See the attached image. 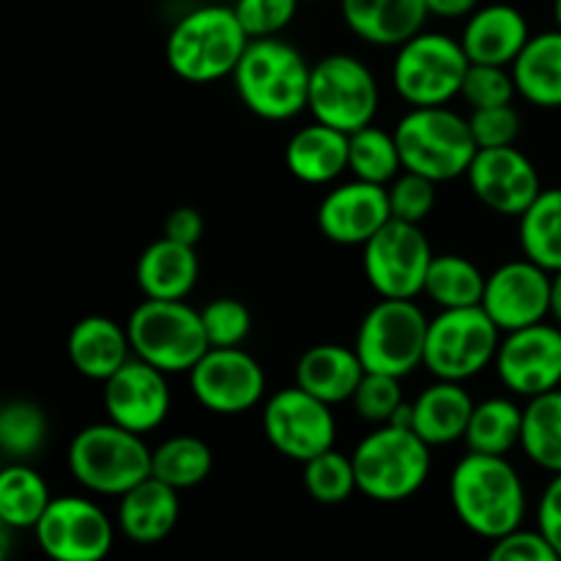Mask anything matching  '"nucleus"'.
Segmentation results:
<instances>
[{
    "label": "nucleus",
    "instance_id": "f257e3e1",
    "mask_svg": "<svg viewBox=\"0 0 561 561\" xmlns=\"http://www.w3.org/2000/svg\"><path fill=\"white\" fill-rule=\"evenodd\" d=\"M449 502L466 529L491 542L526 518L524 480L504 455H463L449 474Z\"/></svg>",
    "mask_w": 561,
    "mask_h": 561
},
{
    "label": "nucleus",
    "instance_id": "f03ea898",
    "mask_svg": "<svg viewBox=\"0 0 561 561\" xmlns=\"http://www.w3.org/2000/svg\"><path fill=\"white\" fill-rule=\"evenodd\" d=\"M312 64L285 38H252L233 71L241 104L263 121H290L310 102Z\"/></svg>",
    "mask_w": 561,
    "mask_h": 561
},
{
    "label": "nucleus",
    "instance_id": "7ed1b4c3",
    "mask_svg": "<svg viewBox=\"0 0 561 561\" xmlns=\"http://www.w3.org/2000/svg\"><path fill=\"white\" fill-rule=\"evenodd\" d=\"M250 42L233 5H201L173 25L164 60L175 77L206 85L233 77Z\"/></svg>",
    "mask_w": 561,
    "mask_h": 561
},
{
    "label": "nucleus",
    "instance_id": "20e7f679",
    "mask_svg": "<svg viewBox=\"0 0 561 561\" xmlns=\"http://www.w3.org/2000/svg\"><path fill=\"white\" fill-rule=\"evenodd\" d=\"M403 170L420 173L436 184L469 173L477 157L469 118L444 107H411L394 126Z\"/></svg>",
    "mask_w": 561,
    "mask_h": 561
},
{
    "label": "nucleus",
    "instance_id": "39448f33",
    "mask_svg": "<svg viewBox=\"0 0 561 561\" xmlns=\"http://www.w3.org/2000/svg\"><path fill=\"white\" fill-rule=\"evenodd\" d=\"M362 496L381 504L405 502L431 477V444L411 427L378 425L351 453Z\"/></svg>",
    "mask_w": 561,
    "mask_h": 561
},
{
    "label": "nucleus",
    "instance_id": "423d86ee",
    "mask_svg": "<svg viewBox=\"0 0 561 561\" xmlns=\"http://www.w3.org/2000/svg\"><path fill=\"white\" fill-rule=\"evenodd\" d=\"M153 449L115 422L88 425L71 438L69 471L85 491L121 499L151 477Z\"/></svg>",
    "mask_w": 561,
    "mask_h": 561
},
{
    "label": "nucleus",
    "instance_id": "0eeeda50",
    "mask_svg": "<svg viewBox=\"0 0 561 561\" xmlns=\"http://www.w3.org/2000/svg\"><path fill=\"white\" fill-rule=\"evenodd\" d=\"M126 332L137 359L159 367L168 376L173 373L190 376L192 367L211 348L201 310L186 301H140L126 321Z\"/></svg>",
    "mask_w": 561,
    "mask_h": 561
},
{
    "label": "nucleus",
    "instance_id": "6e6552de",
    "mask_svg": "<svg viewBox=\"0 0 561 561\" xmlns=\"http://www.w3.org/2000/svg\"><path fill=\"white\" fill-rule=\"evenodd\" d=\"M469 66L460 38L422 31L398 47L392 66L394 91L411 107H444L460 96Z\"/></svg>",
    "mask_w": 561,
    "mask_h": 561
},
{
    "label": "nucleus",
    "instance_id": "1a4fd4ad",
    "mask_svg": "<svg viewBox=\"0 0 561 561\" xmlns=\"http://www.w3.org/2000/svg\"><path fill=\"white\" fill-rule=\"evenodd\" d=\"M431 318L414 299H381L365 312L356 332V354L367 373L405 378L425 365Z\"/></svg>",
    "mask_w": 561,
    "mask_h": 561
},
{
    "label": "nucleus",
    "instance_id": "9d476101",
    "mask_svg": "<svg viewBox=\"0 0 561 561\" xmlns=\"http://www.w3.org/2000/svg\"><path fill=\"white\" fill-rule=\"evenodd\" d=\"M502 329L480 307L442 310L431 318L425 343L427 373L438 381H469L496 362Z\"/></svg>",
    "mask_w": 561,
    "mask_h": 561
},
{
    "label": "nucleus",
    "instance_id": "9b49d317",
    "mask_svg": "<svg viewBox=\"0 0 561 561\" xmlns=\"http://www.w3.org/2000/svg\"><path fill=\"white\" fill-rule=\"evenodd\" d=\"M378 104H381V91L365 60L348 53H332L312 64L307 110L318 124L354 135L373 124Z\"/></svg>",
    "mask_w": 561,
    "mask_h": 561
},
{
    "label": "nucleus",
    "instance_id": "f8f14e48",
    "mask_svg": "<svg viewBox=\"0 0 561 561\" xmlns=\"http://www.w3.org/2000/svg\"><path fill=\"white\" fill-rule=\"evenodd\" d=\"M433 250L420 225L389 219L365 247L362 268L381 299H416L425 290Z\"/></svg>",
    "mask_w": 561,
    "mask_h": 561
},
{
    "label": "nucleus",
    "instance_id": "ddd939ff",
    "mask_svg": "<svg viewBox=\"0 0 561 561\" xmlns=\"http://www.w3.org/2000/svg\"><path fill=\"white\" fill-rule=\"evenodd\" d=\"M263 433L279 455L296 463H307L334 447L337 422H334L332 405L312 398L310 392L294 383L266 400Z\"/></svg>",
    "mask_w": 561,
    "mask_h": 561
},
{
    "label": "nucleus",
    "instance_id": "4468645a",
    "mask_svg": "<svg viewBox=\"0 0 561 561\" xmlns=\"http://www.w3.org/2000/svg\"><path fill=\"white\" fill-rule=\"evenodd\" d=\"M33 535L44 557L53 561H104L113 551L115 526L91 499L58 496Z\"/></svg>",
    "mask_w": 561,
    "mask_h": 561
},
{
    "label": "nucleus",
    "instance_id": "2eb2a0df",
    "mask_svg": "<svg viewBox=\"0 0 561 561\" xmlns=\"http://www.w3.org/2000/svg\"><path fill=\"white\" fill-rule=\"evenodd\" d=\"M190 389L211 414H247L263 400L266 373L244 348H208L190 370Z\"/></svg>",
    "mask_w": 561,
    "mask_h": 561
},
{
    "label": "nucleus",
    "instance_id": "dca6fc26",
    "mask_svg": "<svg viewBox=\"0 0 561 561\" xmlns=\"http://www.w3.org/2000/svg\"><path fill=\"white\" fill-rule=\"evenodd\" d=\"M499 381L518 398H540L561 389V327L535 323L502 337L496 362Z\"/></svg>",
    "mask_w": 561,
    "mask_h": 561
},
{
    "label": "nucleus",
    "instance_id": "f3484780",
    "mask_svg": "<svg viewBox=\"0 0 561 561\" xmlns=\"http://www.w3.org/2000/svg\"><path fill=\"white\" fill-rule=\"evenodd\" d=\"M551 272L537 266L529 257L510 261L488 274L482 310L502 329V334L515 329L535 327L551 318Z\"/></svg>",
    "mask_w": 561,
    "mask_h": 561
},
{
    "label": "nucleus",
    "instance_id": "a211bd4d",
    "mask_svg": "<svg viewBox=\"0 0 561 561\" xmlns=\"http://www.w3.org/2000/svg\"><path fill=\"white\" fill-rule=\"evenodd\" d=\"M102 403L107 420L131 433H153L170 414L168 373L131 356L115 376L104 381Z\"/></svg>",
    "mask_w": 561,
    "mask_h": 561
},
{
    "label": "nucleus",
    "instance_id": "6ab92c4d",
    "mask_svg": "<svg viewBox=\"0 0 561 561\" xmlns=\"http://www.w3.org/2000/svg\"><path fill=\"white\" fill-rule=\"evenodd\" d=\"M466 179L477 201L504 217H520L542 192L535 162L515 146L480 148Z\"/></svg>",
    "mask_w": 561,
    "mask_h": 561
},
{
    "label": "nucleus",
    "instance_id": "aec40b11",
    "mask_svg": "<svg viewBox=\"0 0 561 561\" xmlns=\"http://www.w3.org/2000/svg\"><path fill=\"white\" fill-rule=\"evenodd\" d=\"M316 219L332 244L365 247L392 219L387 186L359 179L334 186L323 195Z\"/></svg>",
    "mask_w": 561,
    "mask_h": 561
},
{
    "label": "nucleus",
    "instance_id": "412c9836",
    "mask_svg": "<svg viewBox=\"0 0 561 561\" xmlns=\"http://www.w3.org/2000/svg\"><path fill=\"white\" fill-rule=\"evenodd\" d=\"M529 38V22H526V16L515 5L491 3L480 5L466 20L460 44H463L471 64L507 66L510 69L515 58L524 53Z\"/></svg>",
    "mask_w": 561,
    "mask_h": 561
},
{
    "label": "nucleus",
    "instance_id": "4be33fe9",
    "mask_svg": "<svg viewBox=\"0 0 561 561\" xmlns=\"http://www.w3.org/2000/svg\"><path fill=\"white\" fill-rule=\"evenodd\" d=\"M66 354L82 378L107 381L135 356L126 327L107 316H85L71 327Z\"/></svg>",
    "mask_w": 561,
    "mask_h": 561
},
{
    "label": "nucleus",
    "instance_id": "5701e85b",
    "mask_svg": "<svg viewBox=\"0 0 561 561\" xmlns=\"http://www.w3.org/2000/svg\"><path fill=\"white\" fill-rule=\"evenodd\" d=\"M345 25L373 47H400L431 16L427 0H340Z\"/></svg>",
    "mask_w": 561,
    "mask_h": 561
},
{
    "label": "nucleus",
    "instance_id": "b1692460",
    "mask_svg": "<svg viewBox=\"0 0 561 561\" xmlns=\"http://www.w3.org/2000/svg\"><path fill=\"white\" fill-rule=\"evenodd\" d=\"M356 348L340 343H321L307 348L296 362V387L310 392L312 398L329 405H340L354 400L362 378H365Z\"/></svg>",
    "mask_w": 561,
    "mask_h": 561
},
{
    "label": "nucleus",
    "instance_id": "393cba45",
    "mask_svg": "<svg viewBox=\"0 0 561 561\" xmlns=\"http://www.w3.org/2000/svg\"><path fill=\"white\" fill-rule=\"evenodd\" d=\"M474 405L463 383L436 378L411 403V431L431 447H447L466 438Z\"/></svg>",
    "mask_w": 561,
    "mask_h": 561
},
{
    "label": "nucleus",
    "instance_id": "a878e982",
    "mask_svg": "<svg viewBox=\"0 0 561 561\" xmlns=\"http://www.w3.org/2000/svg\"><path fill=\"white\" fill-rule=\"evenodd\" d=\"M179 515V491L157 477H148L118 499V529L137 546H157L170 537Z\"/></svg>",
    "mask_w": 561,
    "mask_h": 561
},
{
    "label": "nucleus",
    "instance_id": "bb28decb",
    "mask_svg": "<svg viewBox=\"0 0 561 561\" xmlns=\"http://www.w3.org/2000/svg\"><path fill=\"white\" fill-rule=\"evenodd\" d=\"M348 148L351 135L316 121L294 131L285 146V164L301 184H332L348 170Z\"/></svg>",
    "mask_w": 561,
    "mask_h": 561
},
{
    "label": "nucleus",
    "instance_id": "cd10ccee",
    "mask_svg": "<svg viewBox=\"0 0 561 561\" xmlns=\"http://www.w3.org/2000/svg\"><path fill=\"white\" fill-rule=\"evenodd\" d=\"M135 274L146 299L184 301L201 277V261L195 247L162 236L142 250Z\"/></svg>",
    "mask_w": 561,
    "mask_h": 561
},
{
    "label": "nucleus",
    "instance_id": "c85d7f7f",
    "mask_svg": "<svg viewBox=\"0 0 561 561\" xmlns=\"http://www.w3.org/2000/svg\"><path fill=\"white\" fill-rule=\"evenodd\" d=\"M518 96L542 110L561 107V31H542L526 42L510 66Z\"/></svg>",
    "mask_w": 561,
    "mask_h": 561
},
{
    "label": "nucleus",
    "instance_id": "c756f323",
    "mask_svg": "<svg viewBox=\"0 0 561 561\" xmlns=\"http://www.w3.org/2000/svg\"><path fill=\"white\" fill-rule=\"evenodd\" d=\"M518 239L524 257L546 272H561V186H551L518 217Z\"/></svg>",
    "mask_w": 561,
    "mask_h": 561
},
{
    "label": "nucleus",
    "instance_id": "7c9ffc66",
    "mask_svg": "<svg viewBox=\"0 0 561 561\" xmlns=\"http://www.w3.org/2000/svg\"><path fill=\"white\" fill-rule=\"evenodd\" d=\"M53 504L47 480L27 463H9L0 471V520L5 529H36Z\"/></svg>",
    "mask_w": 561,
    "mask_h": 561
},
{
    "label": "nucleus",
    "instance_id": "2f4dec72",
    "mask_svg": "<svg viewBox=\"0 0 561 561\" xmlns=\"http://www.w3.org/2000/svg\"><path fill=\"white\" fill-rule=\"evenodd\" d=\"M485 283L488 274H482V268L474 261L447 252V255H433L422 294L431 296L442 310L480 307Z\"/></svg>",
    "mask_w": 561,
    "mask_h": 561
},
{
    "label": "nucleus",
    "instance_id": "473e14b6",
    "mask_svg": "<svg viewBox=\"0 0 561 561\" xmlns=\"http://www.w3.org/2000/svg\"><path fill=\"white\" fill-rule=\"evenodd\" d=\"M524 433V409L510 398H488L474 405L466 431V447L480 455H507L520 447Z\"/></svg>",
    "mask_w": 561,
    "mask_h": 561
},
{
    "label": "nucleus",
    "instance_id": "72a5a7b5",
    "mask_svg": "<svg viewBox=\"0 0 561 561\" xmlns=\"http://www.w3.org/2000/svg\"><path fill=\"white\" fill-rule=\"evenodd\" d=\"M520 449L542 471L561 474V389L526 403Z\"/></svg>",
    "mask_w": 561,
    "mask_h": 561
},
{
    "label": "nucleus",
    "instance_id": "f704fd0d",
    "mask_svg": "<svg viewBox=\"0 0 561 561\" xmlns=\"http://www.w3.org/2000/svg\"><path fill=\"white\" fill-rule=\"evenodd\" d=\"M214 469V455L203 438L173 436L153 449L151 477L162 480L175 491H190L208 480Z\"/></svg>",
    "mask_w": 561,
    "mask_h": 561
},
{
    "label": "nucleus",
    "instance_id": "c9c22d12",
    "mask_svg": "<svg viewBox=\"0 0 561 561\" xmlns=\"http://www.w3.org/2000/svg\"><path fill=\"white\" fill-rule=\"evenodd\" d=\"M49 436L47 411L25 398L9 400L0 411V449L9 463H27L44 449Z\"/></svg>",
    "mask_w": 561,
    "mask_h": 561
},
{
    "label": "nucleus",
    "instance_id": "e433bc0d",
    "mask_svg": "<svg viewBox=\"0 0 561 561\" xmlns=\"http://www.w3.org/2000/svg\"><path fill=\"white\" fill-rule=\"evenodd\" d=\"M348 170L359 181H370V184L381 186L392 184L403 173V159H400L394 131L373 124L354 131L348 148Z\"/></svg>",
    "mask_w": 561,
    "mask_h": 561
},
{
    "label": "nucleus",
    "instance_id": "4c0bfd02",
    "mask_svg": "<svg viewBox=\"0 0 561 561\" xmlns=\"http://www.w3.org/2000/svg\"><path fill=\"white\" fill-rule=\"evenodd\" d=\"M305 466V488L318 504H343L348 502L351 493L359 491L356 485V471L351 455L340 453V449H327V453L316 455L307 460Z\"/></svg>",
    "mask_w": 561,
    "mask_h": 561
},
{
    "label": "nucleus",
    "instance_id": "58836bf2",
    "mask_svg": "<svg viewBox=\"0 0 561 561\" xmlns=\"http://www.w3.org/2000/svg\"><path fill=\"white\" fill-rule=\"evenodd\" d=\"M201 318L211 348H241L252 332V316L247 305L230 296L208 301L201 310Z\"/></svg>",
    "mask_w": 561,
    "mask_h": 561
},
{
    "label": "nucleus",
    "instance_id": "ea45409f",
    "mask_svg": "<svg viewBox=\"0 0 561 561\" xmlns=\"http://www.w3.org/2000/svg\"><path fill=\"white\" fill-rule=\"evenodd\" d=\"M351 403H354L356 414L370 425H389L400 405L405 403L400 378L387 376V373H365Z\"/></svg>",
    "mask_w": 561,
    "mask_h": 561
},
{
    "label": "nucleus",
    "instance_id": "a19ab883",
    "mask_svg": "<svg viewBox=\"0 0 561 561\" xmlns=\"http://www.w3.org/2000/svg\"><path fill=\"white\" fill-rule=\"evenodd\" d=\"M460 96H463V102L469 104L471 110L513 104V99L518 96L513 69H507V66L471 64L469 71H466L463 91H460Z\"/></svg>",
    "mask_w": 561,
    "mask_h": 561
},
{
    "label": "nucleus",
    "instance_id": "79ce46f5",
    "mask_svg": "<svg viewBox=\"0 0 561 561\" xmlns=\"http://www.w3.org/2000/svg\"><path fill=\"white\" fill-rule=\"evenodd\" d=\"M436 181L425 179L420 173H403L387 186L389 192V208H392V219H400V222L422 225L436 208Z\"/></svg>",
    "mask_w": 561,
    "mask_h": 561
},
{
    "label": "nucleus",
    "instance_id": "37998d69",
    "mask_svg": "<svg viewBox=\"0 0 561 561\" xmlns=\"http://www.w3.org/2000/svg\"><path fill=\"white\" fill-rule=\"evenodd\" d=\"M301 0H236L233 11L250 38L279 36L294 22Z\"/></svg>",
    "mask_w": 561,
    "mask_h": 561
},
{
    "label": "nucleus",
    "instance_id": "c03bdc74",
    "mask_svg": "<svg viewBox=\"0 0 561 561\" xmlns=\"http://www.w3.org/2000/svg\"><path fill=\"white\" fill-rule=\"evenodd\" d=\"M469 126L477 148H507L515 146V140H518L520 115L513 104L471 110Z\"/></svg>",
    "mask_w": 561,
    "mask_h": 561
},
{
    "label": "nucleus",
    "instance_id": "a18cd8bd",
    "mask_svg": "<svg viewBox=\"0 0 561 561\" xmlns=\"http://www.w3.org/2000/svg\"><path fill=\"white\" fill-rule=\"evenodd\" d=\"M485 561H561L540 529H515L493 540Z\"/></svg>",
    "mask_w": 561,
    "mask_h": 561
},
{
    "label": "nucleus",
    "instance_id": "49530a36",
    "mask_svg": "<svg viewBox=\"0 0 561 561\" xmlns=\"http://www.w3.org/2000/svg\"><path fill=\"white\" fill-rule=\"evenodd\" d=\"M537 529L561 557V474H553L537 504Z\"/></svg>",
    "mask_w": 561,
    "mask_h": 561
},
{
    "label": "nucleus",
    "instance_id": "de8ad7c7",
    "mask_svg": "<svg viewBox=\"0 0 561 561\" xmlns=\"http://www.w3.org/2000/svg\"><path fill=\"white\" fill-rule=\"evenodd\" d=\"M203 230H206L203 214L192 206L173 208L168 214V219H164V239H173L179 244L197 247L203 239Z\"/></svg>",
    "mask_w": 561,
    "mask_h": 561
},
{
    "label": "nucleus",
    "instance_id": "09e8293b",
    "mask_svg": "<svg viewBox=\"0 0 561 561\" xmlns=\"http://www.w3.org/2000/svg\"><path fill=\"white\" fill-rule=\"evenodd\" d=\"M480 9V0H427V11L431 16H442V20H460V16H471Z\"/></svg>",
    "mask_w": 561,
    "mask_h": 561
},
{
    "label": "nucleus",
    "instance_id": "8fccbe9b",
    "mask_svg": "<svg viewBox=\"0 0 561 561\" xmlns=\"http://www.w3.org/2000/svg\"><path fill=\"white\" fill-rule=\"evenodd\" d=\"M551 321L561 327V272L551 277Z\"/></svg>",
    "mask_w": 561,
    "mask_h": 561
},
{
    "label": "nucleus",
    "instance_id": "3c124183",
    "mask_svg": "<svg viewBox=\"0 0 561 561\" xmlns=\"http://www.w3.org/2000/svg\"><path fill=\"white\" fill-rule=\"evenodd\" d=\"M553 16H557V27L561 31V0H553Z\"/></svg>",
    "mask_w": 561,
    "mask_h": 561
},
{
    "label": "nucleus",
    "instance_id": "603ef678",
    "mask_svg": "<svg viewBox=\"0 0 561 561\" xmlns=\"http://www.w3.org/2000/svg\"><path fill=\"white\" fill-rule=\"evenodd\" d=\"M305 3H318V0H305Z\"/></svg>",
    "mask_w": 561,
    "mask_h": 561
}]
</instances>
